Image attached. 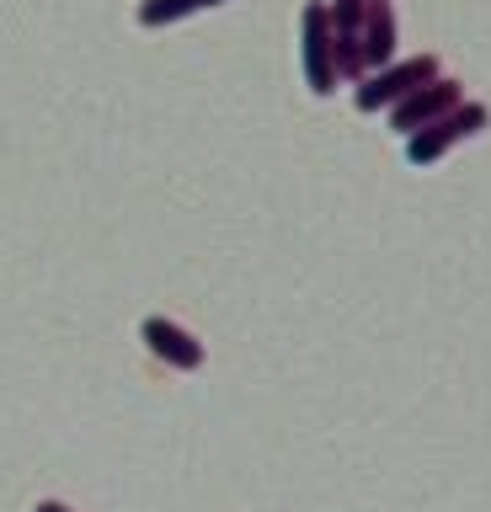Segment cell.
I'll return each mask as SVG.
<instances>
[{
  "label": "cell",
  "mask_w": 491,
  "mask_h": 512,
  "mask_svg": "<svg viewBox=\"0 0 491 512\" xmlns=\"http://www.w3.org/2000/svg\"><path fill=\"white\" fill-rule=\"evenodd\" d=\"M358 59H363V70L369 64H390L395 59V11H390V0H369V11H363V22H358Z\"/></svg>",
  "instance_id": "6"
},
{
  "label": "cell",
  "mask_w": 491,
  "mask_h": 512,
  "mask_svg": "<svg viewBox=\"0 0 491 512\" xmlns=\"http://www.w3.org/2000/svg\"><path fill=\"white\" fill-rule=\"evenodd\" d=\"M305 80L315 96L337 86V27H331L326 6H305Z\"/></svg>",
  "instance_id": "3"
},
{
  "label": "cell",
  "mask_w": 491,
  "mask_h": 512,
  "mask_svg": "<svg viewBox=\"0 0 491 512\" xmlns=\"http://www.w3.org/2000/svg\"><path fill=\"white\" fill-rule=\"evenodd\" d=\"M139 336H145V347H150L161 363H171V368H203V342H198L193 331H182L177 320L150 315L145 326H139Z\"/></svg>",
  "instance_id": "5"
},
{
  "label": "cell",
  "mask_w": 491,
  "mask_h": 512,
  "mask_svg": "<svg viewBox=\"0 0 491 512\" xmlns=\"http://www.w3.org/2000/svg\"><path fill=\"white\" fill-rule=\"evenodd\" d=\"M33 512H70V507H65V502H38Z\"/></svg>",
  "instance_id": "9"
},
{
  "label": "cell",
  "mask_w": 491,
  "mask_h": 512,
  "mask_svg": "<svg viewBox=\"0 0 491 512\" xmlns=\"http://www.w3.org/2000/svg\"><path fill=\"white\" fill-rule=\"evenodd\" d=\"M486 123H491V112H486L481 102L449 107L443 118H433L427 128H417V134H406V160H411V166H433V160H443V155H449L459 139L481 134Z\"/></svg>",
  "instance_id": "1"
},
{
  "label": "cell",
  "mask_w": 491,
  "mask_h": 512,
  "mask_svg": "<svg viewBox=\"0 0 491 512\" xmlns=\"http://www.w3.org/2000/svg\"><path fill=\"white\" fill-rule=\"evenodd\" d=\"M363 11H369V0H331L326 16H331V27H337V38H353L358 22H363Z\"/></svg>",
  "instance_id": "8"
},
{
  "label": "cell",
  "mask_w": 491,
  "mask_h": 512,
  "mask_svg": "<svg viewBox=\"0 0 491 512\" xmlns=\"http://www.w3.org/2000/svg\"><path fill=\"white\" fill-rule=\"evenodd\" d=\"M449 107H459V80L433 75L427 86H417L411 96H401V102L390 107V123L401 128V134H417V128H427L433 118H443Z\"/></svg>",
  "instance_id": "4"
},
{
  "label": "cell",
  "mask_w": 491,
  "mask_h": 512,
  "mask_svg": "<svg viewBox=\"0 0 491 512\" xmlns=\"http://www.w3.org/2000/svg\"><path fill=\"white\" fill-rule=\"evenodd\" d=\"M438 75V59L422 54V59H401V64H379V75H369L358 86V112H379V107H395L401 96H411L417 86H427V80Z\"/></svg>",
  "instance_id": "2"
},
{
  "label": "cell",
  "mask_w": 491,
  "mask_h": 512,
  "mask_svg": "<svg viewBox=\"0 0 491 512\" xmlns=\"http://www.w3.org/2000/svg\"><path fill=\"white\" fill-rule=\"evenodd\" d=\"M209 6H225V0H145L139 6V27H171L193 11H209Z\"/></svg>",
  "instance_id": "7"
}]
</instances>
